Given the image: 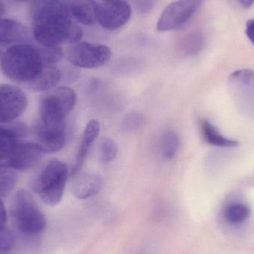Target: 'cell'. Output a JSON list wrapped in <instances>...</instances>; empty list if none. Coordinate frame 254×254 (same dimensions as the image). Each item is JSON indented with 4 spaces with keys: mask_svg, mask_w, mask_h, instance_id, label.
<instances>
[{
    "mask_svg": "<svg viewBox=\"0 0 254 254\" xmlns=\"http://www.w3.org/2000/svg\"><path fill=\"white\" fill-rule=\"evenodd\" d=\"M202 34L198 31L185 36L180 43L181 52L187 56H193L201 50L203 46Z\"/></svg>",
    "mask_w": 254,
    "mask_h": 254,
    "instance_id": "44dd1931",
    "label": "cell"
},
{
    "mask_svg": "<svg viewBox=\"0 0 254 254\" xmlns=\"http://www.w3.org/2000/svg\"><path fill=\"white\" fill-rule=\"evenodd\" d=\"M32 34L43 47L59 46L61 43L75 44L83 37V31L73 23L68 5L58 0H37L31 9Z\"/></svg>",
    "mask_w": 254,
    "mask_h": 254,
    "instance_id": "6da1fadb",
    "label": "cell"
},
{
    "mask_svg": "<svg viewBox=\"0 0 254 254\" xmlns=\"http://www.w3.org/2000/svg\"><path fill=\"white\" fill-rule=\"evenodd\" d=\"M35 143L43 154L59 152L66 143L65 128H54L39 122L35 128Z\"/></svg>",
    "mask_w": 254,
    "mask_h": 254,
    "instance_id": "8fae6325",
    "label": "cell"
},
{
    "mask_svg": "<svg viewBox=\"0 0 254 254\" xmlns=\"http://www.w3.org/2000/svg\"><path fill=\"white\" fill-rule=\"evenodd\" d=\"M204 0H177L163 10L157 23V29L168 31L182 26L196 13Z\"/></svg>",
    "mask_w": 254,
    "mask_h": 254,
    "instance_id": "52a82bcc",
    "label": "cell"
},
{
    "mask_svg": "<svg viewBox=\"0 0 254 254\" xmlns=\"http://www.w3.org/2000/svg\"><path fill=\"white\" fill-rule=\"evenodd\" d=\"M246 35L254 46V19H250L246 23Z\"/></svg>",
    "mask_w": 254,
    "mask_h": 254,
    "instance_id": "83f0119b",
    "label": "cell"
},
{
    "mask_svg": "<svg viewBox=\"0 0 254 254\" xmlns=\"http://www.w3.org/2000/svg\"><path fill=\"white\" fill-rule=\"evenodd\" d=\"M179 135L173 131H168L163 135L161 143V152L163 158L165 160H171L176 156L179 150Z\"/></svg>",
    "mask_w": 254,
    "mask_h": 254,
    "instance_id": "7402d4cb",
    "label": "cell"
},
{
    "mask_svg": "<svg viewBox=\"0 0 254 254\" xmlns=\"http://www.w3.org/2000/svg\"><path fill=\"white\" fill-rule=\"evenodd\" d=\"M68 178L66 164L60 160H51L36 178L34 191L45 204L55 207L63 199Z\"/></svg>",
    "mask_w": 254,
    "mask_h": 254,
    "instance_id": "3957f363",
    "label": "cell"
},
{
    "mask_svg": "<svg viewBox=\"0 0 254 254\" xmlns=\"http://www.w3.org/2000/svg\"><path fill=\"white\" fill-rule=\"evenodd\" d=\"M73 177L71 190L78 199H87L95 196L102 188L103 179L98 173H78Z\"/></svg>",
    "mask_w": 254,
    "mask_h": 254,
    "instance_id": "7c38bea8",
    "label": "cell"
},
{
    "mask_svg": "<svg viewBox=\"0 0 254 254\" xmlns=\"http://www.w3.org/2000/svg\"><path fill=\"white\" fill-rule=\"evenodd\" d=\"M7 221V213L2 201L0 198V227L4 226Z\"/></svg>",
    "mask_w": 254,
    "mask_h": 254,
    "instance_id": "f1b7e54d",
    "label": "cell"
},
{
    "mask_svg": "<svg viewBox=\"0 0 254 254\" xmlns=\"http://www.w3.org/2000/svg\"><path fill=\"white\" fill-rule=\"evenodd\" d=\"M238 1L240 4L246 8L252 7L254 3V0H238Z\"/></svg>",
    "mask_w": 254,
    "mask_h": 254,
    "instance_id": "4dcf8cb0",
    "label": "cell"
},
{
    "mask_svg": "<svg viewBox=\"0 0 254 254\" xmlns=\"http://www.w3.org/2000/svg\"><path fill=\"white\" fill-rule=\"evenodd\" d=\"M42 58L45 65H52L58 64L63 58V50L60 46L40 48Z\"/></svg>",
    "mask_w": 254,
    "mask_h": 254,
    "instance_id": "cb8c5ba5",
    "label": "cell"
},
{
    "mask_svg": "<svg viewBox=\"0 0 254 254\" xmlns=\"http://www.w3.org/2000/svg\"><path fill=\"white\" fill-rule=\"evenodd\" d=\"M144 123V118L139 113H133L127 116L122 124V128L125 131L131 132L139 129Z\"/></svg>",
    "mask_w": 254,
    "mask_h": 254,
    "instance_id": "4316f807",
    "label": "cell"
},
{
    "mask_svg": "<svg viewBox=\"0 0 254 254\" xmlns=\"http://www.w3.org/2000/svg\"><path fill=\"white\" fill-rule=\"evenodd\" d=\"M17 176L13 169L0 165V198H4L16 186Z\"/></svg>",
    "mask_w": 254,
    "mask_h": 254,
    "instance_id": "ffe728a7",
    "label": "cell"
},
{
    "mask_svg": "<svg viewBox=\"0 0 254 254\" xmlns=\"http://www.w3.org/2000/svg\"><path fill=\"white\" fill-rule=\"evenodd\" d=\"M14 130L0 126V161L7 160L19 142Z\"/></svg>",
    "mask_w": 254,
    "mask_h": 254,
    "instance_id": "d6986e66",
    "label": "cell"
},
{
    "mask_svg": "<svg viewBox=\"0 0 254 254\" xmlns=\"http://www.w3.org/2000/svg\"><path fill=\"white\" fill-rule=\"evenodd\" d=\"M62 77V72L56 65H45L41 72L27 86L34 92H46L54 89Z\"/></svg>",
    "mask_w": 254,
    "mask_h": 254,
    "instance_id": "2e32d148",
    "label": "cell"
},
{
    "mask_svg": "<svg viewBox=\"0 0 254 254\" xmlns=\"http://www.w3.org/2000/svg\"><path fill=\"white\" fill-rule=\"evenodd\" d=\"M12 219L19 232L28 237L38 235L46 225L45 215L31 193L20 189L12 200Z\"/></svg>",
    "mask_w": 254,
    "mask_h": 254,
    "instance_id": "277c9868",
    "label": "cell"
},
{
    "mask_svg": "<svg viewBox=\"0 0 254 254\" xmlns=\"http://www.w3.org/2000/svg\"><path fill=\"white\" fill-rule=\"evenodd\" d=\"M104 2H109V1H119V0H103Z\"/></svg>",
    "mask_w": 254,
    "mask_h": 254,
    "instance_id": "836d02e7",
    "label": "cell"
},
{
    "mask_svg": "<svg viewBox=\"0 0 254 254\" xmlns=\"http://www.w3.org/2000/svg\"><path fill=\"white\" fill-rule=\"evenodd\" d=\"M14 245V234L5 226L0 227V254L8 253Z\"/></svg>",
    "mask_w": 254,
    "mask_h": 254,
    "instance_id": "484cf974",
    "label": "cell"
},
{
    "mask_svg": "<svg viewBox=\"0 0 254 254\" xmlns=\"http://www.w3.org/2000/svg\"><path fill=\"white\" fill-rule=\"evenodd\" d=\"M72 18L85 25L97 22L98 4L94 0H71L67 4Z\"/></svg>",
    "mask_w": 254,
    "mask_h": 254,
    "instance_id": "9a60e30c",
    "label": "cell"
},
{
    "mask_svg": "<svg viewBox=\"0 0 254 254\" xmlns=\"http://www.w3.org/2000/svg\"><path fill=\"white\" fill-rule=\"evenodd\" d=\"M119 153L117 143L108 137L101 139L99 146V158L101 162L110 163L114 161Z\"/></svg>",
    "mask_w": 254,
    "mask_h": 254,
    "instance_id": "603a6c76",
    "label": "cell"
},
{
    "mask_svg": "<svg viewBox=\"0 0 254 254\" xmlns=\"http://www.w3.org/2000/svg\"><path fill=\"white\" fill-rule=\"evenodd\" d=\"M16 1H19V2H28V1H35L37 0H14Z\"/></svg>",
    "mask_w": 254,
    "mask_h": 254,
    "instance_id": "d6a6232c",
    "label": "cell"
},
{
    "mask_svg": "<svg viewBox=\"0 0 254 254\" xmlns=\"http://www.w3.org/2000/svg\"><path fill=\"white\" fill-rule=\"evenodd\" d=\"M45 66L39 48L26 43L10 46L1 55L0 67L10 80L28 84Z\"/></svg>",
    "mask_w": 254,
    "mask_h": 254,
    "instance_id": "7a4b0ae2",
    "label": "cell"
},
{
    "mask_svg": "<svg viewBox=\"0 0 254 254\" xmlns=\"http://www.w3.org/2000/svg\"><path fill=\"white\" fill-rule=\"evenodd\" d=\"M101 131V125L97 120H91L86 125L83 131L81 143L77 151V156L74 165L71 170V176L78 174L82 167L84 165L85 161L89 155L90 148L98 138Z\"/></svg>",
    "mask_w": 254,
    "mask_h": 254,
    "instance_id": "4fadbf2b",
    "label": "cell"
},
{
    "mask_svg": "<svg viewBox=\"0 0 254 254\" xmlns=\"http://www.w3.org/2000/svg\"></svg>",
    "mask_w": 254,
    "mask_h": 254,
    "instance_id": "e575fe53",
    "label": "cell"
},
{
    "mask_svg": "<svg viewBox=\"0 0 254 254\" xmlns=\"http://www.w3.org/2000/svg\"><path fill=\"white\" fill-rule=\"evenodd\" d=\"M200 128L204 140L212 146L218 147H237L239 142L234 139L225 137L213 124L207 119L200 121Z\"/></svg>",
    "mask_w": 254,
    "mask_h": 254,
    "instance_id": "e0dca14e",
    "label": "cell"
},
{
    "mask_svg": "<svg viewBox=\"0 0 254 254\" xmlns=\"http://www.w3.org/2000/svg\"><path fill=\"white\" fill-rule=\"evenodd\" d=\"M43 155V152L35 142H19L7 160L5 165L19 171L31 170L40 164Z\"/></svg>",
    "mask_w": 254,
    "mask_h": 254,
    "instance_id": "30bf717a",
    "label": "cell"
},
{
    "mask_svg": "<svg viewBox=\"0 0 254 254\" xmlns=\"http://www.w3.org/2000/svg\"><path fill=\"white\" fill-rule=\"evenodd\" d=\"M231 83L241 86L254 85V71L250 69H240L231 74L230 77Z\"/></svg>",
    "mask_w": 254,
    "mask_h": 254,
    "instance_id": "d4e9b609",
    "label": "cell"
},
{
    "mask_svg": "<svg viewBox=\"0 0 254 254\" xmlns=\"http://www.w3.org/2000/svg\"><path fill=\"white\" fill-rule=\"evenodd\" d=\"M4 11H5V7H4V3L0 0V17L3 16Z\"/></svg>",
    "mask_w": 254,
    "mask_h": 254,
    "instance_id": "1f68e13d",
    "label": "cell"
},
{
    "mask_svg": "<svg viewBox=\"0 0 254 254\" xmlns=\"http://www.w3.org/2000/svg\"><path fill=\"white\" fill-rule=\"evenodd\" d=\"M98 86H99V80L98 79H92L88 84V91L90 92H93L98 87Z\"/></svg>",
    "mask_w": 254,
    "mask_h": 254,
    "instance_id": "f546056e",
    "label": "cell"
},
{
    "mask_svg": "<svg viewBox=\"0 0 254 254\" xmlns=\"http://www.w3.org/2000/svg\"><path fill=\"white\" fill-rule=\"evenodd\" d=\"M77 102L71 88L61 86L46 94L40 104V123L54 128H65V119Z\"/></svg>",
    "mask_w": 254,
    "mask_h": 254,
    "instance_id": "5b68a950",
    "label": "cell"
},
{
    "mask_svg": "<svg viewBox=\"0 0 254 254\" xmlns=\"http://www.w3.org/2000/svg\"><path fill=\"white\" fill-rule=\"evenodd\" d=\"M112 52L105 45L79 42L69 49L68 61L76 67L95 68L102 66L111 59Z\"/></svg>",
    "mask_w": 254,
    "mask_h": 254,
    "instance_id": "8992f818",
    "label": "cell"
},
{
    "mask_svg": "<svg viewBox=\"0 0 254 254\" xmlns=\"http://www.w3.org/2000/svg\"><path fill=\"white\" fill-rule=\"evenodd\" d=\"M131 14L129 4L124 0L109 1L98 4L97 22L108 31L123 27Z\"/></svg>",
    "mask_w": 254,
    "mask_h": 254,
    "instance_id": "9c48e42d",
    "label": "cell"
},
{
    "mask_svg": "<svg viewBox=\"0 0 254 254\" xmlns=\"http://www.w3.org/2000/svg\"><path fill=\"white\" fill-rule=\"evenodd\" d=\"M28 29L11 18L0 17V44H19L28 39Z\"/></svg>",
    "mask_w": 254,
    "mask_h": 254,
    "instance_id": "5bb4252c",
    "label": "cell"
},
{
    "mask_svg": "<svg viewBox=\"0 0 254 254\" xmlns=\"http://www.w3.org/2000/svg\"><path fill=\"white\" fill-rule=\"evenodd\" d=\"M251 210L243 203L235 202L227 206L224 212L225 220L233 225H242L249 219Z\"/></svg>",
    "mask_w": 254,
    "mask_h": 254,
    "instance_id": "ac0fdd59",
    "label": "cell"
},
{
    "mask_svg": "<svg viewBox=\"0 0 254 254\" xmlns=\"http://www.w3.org/2000/svg\"><path fill=\"white\" fill-rule=\"evenodd\" d=\"M28 105V98L19 87L0 85V123H11L22 116Z\"/></svg>",
    "mask_w": 254,
    "mask_h": 254,
    "instance_id": "ba28073f",
    "label": "cell"
}]
</instances>
